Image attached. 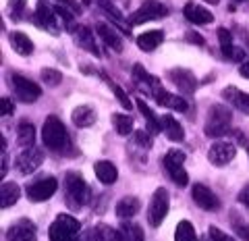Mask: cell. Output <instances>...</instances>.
<instances>
[{"label": "cell", "mask_w": 249, "mask_h": 241, "mask_svg": "<svg viewBox=\"0 0 249 241\" xmlns=\"http://www.w3.org/2000/svg\"><path fill=\"white\" fill-rule=\"evenodd\" d=\"M89 198H91V191H89V185L88 181L79 175L71 170V173L65 175V202L73 210H81L83 206L89 204Z\"/></svg>", "instance_id": "cell-1"}, {"label": "cell", "mask_w": 249, "mask_h": 241, "mask_svg": "<svg viewBox=\"0 0 249 241\" xmlns=\"http://www.w3.org/2000/svg\"><path fill=\"white\" fill-rule=\"evenodd\" d=\"M42 139H44V146L50 148L52 152H58V154L67 152V148H69V131H67L65 125H62V121L58 119V116L50 114L48 119L44 121Z\"/></svg>", "instance_id": "cell-2"}, {"label": "cell", "mask_w": 249, "mask_h": 241, "mask_svg": "<svg viewBox=\"0 0 249 241\" xmlns=\"http://www.w3.org/2000/svg\"><path fill=\"white\" fill-rule=\"evenodd\" d=\"M231 121H232V112L229 106L224 104H214L212 108L208 111V116H206V135L208 137H222L227 135L231 131Z\"/></svg>", "instance_id": "cell-3"}, {"label": "cell", "mask_w": 249, "mask_h": 241, "mask_svg": "<svg viewBox=\"0 0 249 241\" xmlns=\"http://www.w3.org/2000/svg\"><path fill=\"white\" fill-rule=\"evenodd\" d=\"M79 231H81V222L71 214H58L54 222L50 224L48 237L50 241H79Z\"/></svg>", "instance_id": "cell-4"}, {"label": "cell", "mask_w": 249, "mask_h": 241, "mask_svg": "<svg viewBox=\"0 0 249 241\" xmlns=\"http://www.w3.org/2000/svg\"><path fill=\"white\" fill-rule=\"evenodd\" d=\"M9 79H11L13 94H15V98H17L19 102H23V104H34L36 100L42 96L40 85L34 83L31 79H27V77L17 75V73H11Z\"/></svg>", "instance_id": "cell-5"}, {"label": "cell", "mask_w": 249, "mask_h": 241, "mask_svg": "<svg viewBox=\"0 0 249 241\" xmlns=\"http://www.w3.org/2000/svg\"><path fill=\"white\" fill-rule=\"evenodd\" d=\"M185 158H187L185 152H181V150H168L164 160H162L166 173L170 175V179H173L178 187H185V185L189 183V175H187V170L183 168Z\"/></svg>", "instance_id": "cell-6"}, {"label": "cell", "mask_w": 249, "mask_h": 241, "mask_svg": "<svg viewBox=\"0 0 249 241\" xmlns=\"http://www.w3.org/2000/svg\"><path fill=\"white\" fill-rule=\"evenodd\" d=\"M170 208V196L164 187H158L154 191V196L150 200V208H147V222L152 227H160L162 221L166 219Z\"/></svg>", "instance_id": "cell-7"}, {"label": "cell", "mask_w": 249, "mask_h": 241, "mask_svg": "<svg viewBox=\"0 0 249 241\" xmlns=\"http://www.w3.org/2000/svg\"><path fill=\"white\" fill-rule=\"evenodd\" d=\"M168 15V9L158 0H145L135 13H131L129 17V25H142L145 21H154V19H162Z\"/></svg>", "instance_id": "cell-8"}, {"label": "cell", "mask_w": 249, "mask_h": 241, "mask_svg": "<svg viewBox=\"0 0 249 241\" xmlns=\"http://www.w3.org/2000/svg\"><path fill=\"white\" fill-rule=\"evenodd\" d=\"M58 189V181L54 177H42L37 181L29 183L25 187V196L31 200V202H46L50 200L54 193Z\"/></svg>", "instance_id": "cell-9"}, {"label": "cell", "mask_w": 249, "mask_h": 241, "mask_svg": "<svg viewBox=\"0 0 249 241\" xmlns=\"http://www.w3.org/2000/svg\"><path fill=\"white\" fill-rule=\"evenodd\" d=\"M44 162V152L40 150V148H27V150H23L17 160H15V167H17V170L21 175H31L36 173L37 168L42 167Z\"/></svg>", "instance_id": "cell-10"}, {"label": "cell", "mask_w": 249, "mask_h": 241, "mask_svg": "<svg viewBox=\"0 0 249 241\" xmlns=\"http://www.w3.org/2000/svg\"><path fill=\"white\" fill-rule=\"evenodd\" d=\"M191 196H193V202H196L201 210H206V212H216V210H220V200H218L216 193L210 187H206V185L196 183L191 189Z\"/></svg>", "instance_id": "cell-11"}, {"label": "cell", "mask_w": 249, "mask_h": 241, "mask_svg": "<svg viewBox=\"0 0 249 241\" xmlns=\"http://www.w3.org/2000/svg\"><path fill=\"white\" fill-rule=\"evenodd\" d=\"M235 154H237V148L232 146L231 142H216V144L210 146L208 160L212 162L214 167H224V165H229V162L235 158Z\"/></svg>", "instance_id": "cell-12"}, {"label": "cell", "mask_w": 249, "mask_h": 241, "mask_svg": "<svg viewBox=\"0 0 249 241\" xmlns=\"http://www.w3.org/2000/svg\"><path fill=\"white\" fill-rule=\"evenodd\" d=\"M9 241H37V227L29 219H19L6 231Z\"/></svg>", "instance_id": "cell-13"}, {"label": "cell", "mask_w": 249, "mask_h": 241, "mask_svg": "<svg viewBox=\"0 0 249 241\" xmlns=\"http://www.w3.org/2000/svg\"><path fill=\"white\" fill-rule=\"evenodd\" d=\"M168 79L173 81L177 88L183 92V94H196V90L199 85L197 79H196V75H193L189 69H170Z\"/></svg>", "instance_id": "cell-14"}, {"label": "cell", "mask_w": 249, "mask_h": 241, "mask_svg": "<svg viewBox=\"0 0 249 241\" xmlns=\"http://www.w3.org/2000/svg\"><path fill=\"white\" fill-rule=\"evenodd\" d=\"M183 15L187 21H191L193 25H210L214 19V15L210 13L206 6H201L197 2H187L185 9H183Z\"/></svg>", "instance_id": "cell-15"}, {"label": "cell", "mask_w": 249, "mask_h": 241, "mask_svg": "<svg viewBox=\"0 0 249 241\" xmlns=\"http://www.w3.org/2000/svg\"><path fill=\"white\" fill-rule=\"evenodd\" d=\"M152 94H154V100H156V102H158L160 106L173 108V111H177V112H185L187 108H189V104L185 102L183 96H175V94H170V92L162 90V88H156Z\"/></svg>", "instance_id": "cell-16"}, {"label": "cell", "mask_w": 249, "mask_h": 241, "mask_svg": "<svg viewBox=\"0 0 249 241\" xmlns=\"http://www.w3.org/2000/svg\"><path fill=\"white\" fill-rule=\"evenodd\" d=\"M31 21H34L37 27L46 29V32H52V34L58 32V27H56V13L50 11V6H46V4L37 6V11L34 13Z\"/></svg>", "instance_id": "cell-17"}, {"label": "cell", "mask_w": 249, "mask_h": 241, "mask_svg": "<svg viewBox=\"0 0 249 241\" xmlns=\"http://www.w3.org/2000/svg\"><path fill=\"white\" fill-rule=\"evenodd\" d=\"M222 98L227 100L232 108H237V111H241L243 114H249V94H245V92L229 85V88L222 90Z\"/></svg>", "instance_id": "cell-18"}, {"label": "cell", "mask_w": 249, "mask_h": 241, "mask_svg": "<svg viewBox=\"0 0 249 241\" xmlns=\"http://www.w3.org/2000/svg\"><path fill=\"white\" fill-rule=\"evenodd\" d=\"M73 40H75V44L79 46V48L88 50L91 54H100L98 52V46H96V36L91 34L89 27H85V25L73 27Z\"/></svg>", "instance_id": "cell-19"}, {"label": "cell", "mask_w": 249, "mask_h": 241, "mask_svg": "<svg viewBox=\"0 0 249 241\" xmlns=\"http://www.w3.org/2000/svg\"><path fill=\"white\" fill-rule=\"evenodd\" d=\"M160 127H162V131L166 133V137L170 139V142H183L185 139L183 125L175 119V116H170V114L160 116Z\"/></svg>", "instance_id": "cell-20"}, {"label": "cell", "mask_w": 249, "mask_h": 241, "mask_svg": "<svg viewBox=\"0 0 249 241\" xmlns=\"http://www.w3.org/2000/svg\"><path fill=\"white\" fill-rule=\"evenodd\" d=\"M96 111H93L91 106H88V104H81V106H77L75 111H73V114H71V121L75 123V127H79V129H88V127H91L93 123H96Z\"/></svg>", "instance_id": "cell-21"}, {"label": "cell", "mask_w": 249, "mask_h": 241, "mask_svg": "<svg viewBox=\"0 0 249 241\" xmlns=\"http://www.w3.org/2000/svg\"><path fill=\"white\" fill-rule=\"evenodd\" d=\"M93 170H96V177L100 179V183L104 185H112L116 179H119V170L112 165L110 160H100L93 165Z\"/></svg>", "instance_id": "cell-22"}, {"label": "cell", "mask_w": 249, "mask_h": 241, "mask_svg": "<svg viewBox=\"0 0 249 241\" xmlns=\"http://www.w3.org/2000/svg\"><path fill=\"white\" fill-rule=\"evenodd\" d=\"M139 198L135 196H127V198H123L116 202V208H114V212L119 219H133V216L139 212Z\"/></svg>", "instance_id": "cell-23"}, {"label": "cell", "mask_w": 249, "mask_h": 241, "mask_svg": "<svg viewBox=\"0 0 249 241\" xmlns=\"http://www.w3.org/2000/svg\"><path fill=\"white\" fill-rule=\"evenodd\" d=\"M21 198V187L15 181H4L0 185V206L11 208Z\"/></svg>", "instance_id": "cell-24"}, {"label": "cell", "mask_w": 249, "mask_h": 241, "mask_svg": "<svg viewBox=\"0 0 249 241\" xmlns=\"http://www.w3.org/2000/svg\"><path fill=\"white\" fill-rule=\"evenodd\" d=\"M9 42L13 46V50L17 54H21V56H29V54L34 52V42H31L29 36H25L23 32H11Z\"/></svg>", "instance_id": "cell-25"}, {"label": "cell", "mask_w": 249, "mask_h": 241, "mask_svg": "<svg viewBox=\"0 0 249 241\" xmlns=\"http://www.w3.org/2000/svg\"><path fill=\"white\" fill-rule=\"evenodd\" d=\"M162 42H164V34L160 29H152V32H143L142 36H137V46L145 52L156 50Z\"/></svg>", "instance_id": "cell-26"}, {"label": "cell", "mask_w": 249, "mask_h": 241, "mask_svg": "<svg viewBox=\"0 0 249 241\" xmlns=\"http://www.w3.org/2000/svg\"><path fill=\"white\" fill-rule=\"evenodd\" d=\"M96 29H98V36H100V40H102V42H106V44L110 46L112 50H116V52H121V50H123V40H121V36L116 34L112 27H108L106 23H98V25H96Z\"/></svg>", "instance_id": "cell-27"}, {"label": "cell", "mask_w": 249, "mask_h": 241, "mask_svg": "<svg viewBox=\"0 0 249 241\" xmlns=\"http://www.w3.org/2000/svg\"><path fill=\"white\" fill-rule=\"evenodd\" d=\"M91 237L93 241H123L121 231L108 227V224H96L91 229Z\"/></svg>", "instance_id": "cell-28"}, {"label": "cell", "mask_w": 249, "mask_h": 241, "mask_svg": "<svg viewBox=\"0 0 249 241\" xmlns=\"http://www.w3.org/2000/svg\"><path fill=\"white\" fill-rule=\"evenodd\" d=\"M17 142L25 148H34L36 146V127L31 123H21L17 129Z\"/></svg>", "instance_id": "cell-29"}, {"label": "cell", "mask_w": 249, "mask_h": 241, "mask_svg": "<svg viewBox=\"0 0 249 241\" xmlns=\"http://www.w3.org/2000/svg\"><path fill=\"white\" fill-rule=\"evenodd\" d=\"M137 108H139V112H142V114L145 116V121H147V129H150V133H158V131H162V127H160V116H156V112H154L152 108L143 102V100H137Z\"/></svg>", "instance_id": "cell-30"}, {"label": "cell", "mask_w": 249, "mask_h": 241, "mask_svg": "<svg viewBox=\"0 0 249 241\" xmlns=\"http://www.w3.org/2000/svg\"><path fill=\"white\" fill-rule=\"evenodd\" d=\"M119 231L123 241H143V229L137 222H123Z\"/></svg>", "instance_id": "cell-31"}, {"label": "cell", "mask_w": 249, "mask_h": 241, "mask_svg": "<svg viewBox=\"0 0 249 241\" xmlns=\"http://www.w3.org/2000/svg\"><path fill=\"white\" fill-rule=\"evenodd\" d=\"M175 241H197V233H196V229H193V224L189 221H181L177 224Z\"/></svg>", "instance_id": "cell-32"}, {"label": "cell", "mask_w": 249, "mask_h": 241, "mask_svg": "<svg viewBox=\"0 0 249 241\" xmlns=\"http://www.w3.org/2000/svg\"><path fill=\"white\" fill-rule=\"evenodd\" d=\"M112 125L119 135H129L133 131V119L129 114H112Z\"/></svg>", "instance_id": "cell-33"}, {"label": "cell", "mask_w": 249, "mask_h": 241, "mask_svg": "<svg viewBox=\"0 0 249 241\" xmlns=\"http://www.w3.org/2000/svg\"><path fill=\"white\" fill-rule=\"evenodd\" d=\"M133 77H135L139 83H143V85H147V88H152V92H154L156 88H160V85H158V79H156L154 75L147 73L142 65H135V67H133Z\"/></svg>", "instance_id": "cell-34"}, {"label": "cell", "mask_w": 249, "mask_h": 241, "mask_svg": "<svg viewBox=\"0 0 249 241\" xmlns=\"http://www.w3.org/2000/svg\"><path fill=\"white\" fill-rule=\"evenodd\" d=\"M40 77H42V81L46 85H50V88H56V85H60V81H62V73L56 71V69H50V67L48 69H42Z\"/></svg>", "instance_id": "cell-35"}, {"label": "cell", "mask_w": 249, "mask_h": 241, "mask_svg": "<svg viewBox=\"0 0 249 241\" xmlns=\"http://www.w3.org/2000/svg\"><path fill=\"white\" fill-rule=\"evenodd\" d=\"M218 42H220V50H222L224 56L235 48V46H232V34L229 32V29H224V27L218 29Z\"/></svg>", "instance_id": "cell-36"}, {"label": "cell", "mask_w": 249, "mask_h": 241, "mask_svg": "<svg viewBox=\"0 0 249 241\" xmlns=\"http://www.w3.org/2000/svg\"><path fill=\"white\" fill-rule=\"evenodd\" d=\"M231 221H232V227H235V233H237V235H239L241 239L249 241V222L239 221V216H237V214H232V212H231Z\"/></svg>", "instance_id": "cell-37"}, {"label": "cell", "mask_w": 249, "mask_h": 241, "mask_svg": "<svg viewBox=\"0 0 249 241\" xmlns=\"http://www.w3.org/2000/svg\"><path fill=\"white\" fill-rule=\"evenodd\" d=\"M106 81H108V85H110V90L114 92V96L119 98V102L123 104V108H127V111H131V108H133V102H131V100H129V96H127V94H124V92L121 90V85L112 83L110 79H106Z\"/></svg>", "instance_id": "cell-38"}, {"label": "cell", "mask_w": 249, "mask_h": 241, "mask_svg": "<svg viewBox=\"0 0 249 241\" xmlns=\"http://www.w3.org/2000/svg\"><path fill=\"white\" fill-rule=\"evenodd\" d=\"M23 11H25V0H11L9 2V15L11 17L19 19Z\"/></svg>", "instance_id": "cell-39"}, {"label": "cell", "mask_w": 249, "mask_h": 241, "mask_svg": "<svg viewBox=\"0 0 249 241\" xmlns=\"http://www.w3.org/2000/svg\"><path fill=\"white\" fill-rule=\"evenodd\" d=\"M133 139H135V144H139L142 148H145V150H150L152 144H154V142H152V135H147L145 131H135Z\"/></svg>", "instance_id": "cell-40"}, {"label": "cell", "mask_w": 249, "mask_h": 241, "mask_svg": "<svg viewBox=\"0 0 249 241\" xmlns=\"http://www.w3.org/2000/svg\"><path fill=\"white\" fill-rule=\"evenodd\" d=\"M208 235H210V239H212V241H237V239H232L231 235H227L224 231H220L218 227H210Z\"/></svg>", "instance_id": "cell-41"}, {"label": "cell", "mask_w": 249, "mask_h": 241, "mask_svg": "<svg viewBox=\"0 0 249 241\" xmlns=\"http://www.w3.org/2000/svg\"><path fill=\"white\" fill-rule=\"evenodd\" d=\"M224 58H229V60H235V63H239V60H243V63H245V52L243 50H241V48H232L229 54H227V56H224Z\"/></svg>", "instance_id": "cell-42"}, {"label": "cell", "mask_w": 249, "mask_h": 241, "mask_svg": "<svg viewBox=\"0 0 249 241\" xmlns=\"http://www.w3.org/2000/svg\"><path fill=\"white\" fill-rule=\"evenodd\" d=\"M0 114H4V116L13 114V102H11L9 98H2V100H0Z\"/></svg>", "instance_id": "cell-43"}, {"label": "cell", "mask_w": 249, "mask_h": 241, "mask_svg": "<svg viewBox=\"0 0 249 241\" xmlns=\"http://www.w3.org/2000/svg\"><path fill=\"white\" fill-rule=\"evenodd\" d=\"M54 13H56V15H60V17H62V21H65L67 25H71V23H73V15L69 13V11H65V9H62V6H56V9H54Z\"/></svg>", "instance_id": "cell-44"}, {"label": "cell", "mask_w": 249, "mask_h": 241, "mask_svg": "<svg viewBox=\"0 0 249 241\" xmlns=\"http://www.w3.org/2000/svg\"><path fill=\"white\" fill-rule=\"evenodd\" d=\"M239 202H241L243 206H247V208H249V183L245 185L243 189L239 191Z\"/></svg>", "instance_id": "cell-45"}, {"label": "cell", "mask_w": 249, "mask_h": 241, "mask_svg": "<svg viewBox=\"0 0 249 241\" xmlns=\"http://www.w3.org/2000/svg\"><path fill=\"white\" fill-rule=\"evenodd\" d=\"M60 2L65 4V6H69V9H71L73 13H79V4H77L75 0H60Z\"/></svg>", "instance_id": "cell-46"}, {"label": "cell", "mask_w": 249, "mask_h": 241, "mask_svg": "<svg viewBox=\"0 0 249 241\" xmlns=\"http://www.w3.org/2000/svg\"><path fill=\"white\" fill-rule=\"evenodd\" d=\"M239 73L245 77V79H249V60H245L243 65H241V69H239Z\"/></svg>", "instance_id": "cell-47"}, {"label": "cell", "mask_w": 249, "mask_h": 241, "mask_svg": "<svg viewBox=\"0 0 249 241\" xmlns=\"http://www.w3.org/2000/svg\"><path fill=\"white\" fill-rule=\"evenodd\" d=\"M79 241H93V237H91V231H89V233H85V239H79Z\"/></svg>", "instance_id": "cell-48"}, {"label": "cell", "mask_w": 249, "mask_h": 241, "mask_svg": "<svg viewBox=\"0 0 249 241\" xmlns=\"http://www.w3.org/2000/svg\"><path fill=\"white\" fill-rule=\"evenodd\" d=\"M247 154H249V146H247Z\"/></svg>", "instance_id": "cell-49"}, {"label": "cell", "mask_w": 249, "mask_h": 241, "mask_svg": "<svg viewBox=\"0 0 249 241\" xmlns=\"http://www.w3.org/2000/svg\"><path fill=\"white\" fill-rule=\"evenodd\" d=\"M237 2H243V0H237Z\"/></svg>", "instance_id": "cell-50"}, {"label": "cell", "mask_w": 249, "mask_h": 241, "mask_svg": "<svg viewBox=\"0 0 249 241\" xmlns=\"http://www.w3.org/2000/svg\"><path fill=\"white\" fill-rule=\"evenodd\" d=\"M208 241H212V239H208Z\"/></svg>", "instance_id": "cell-51"}]
</instances>
